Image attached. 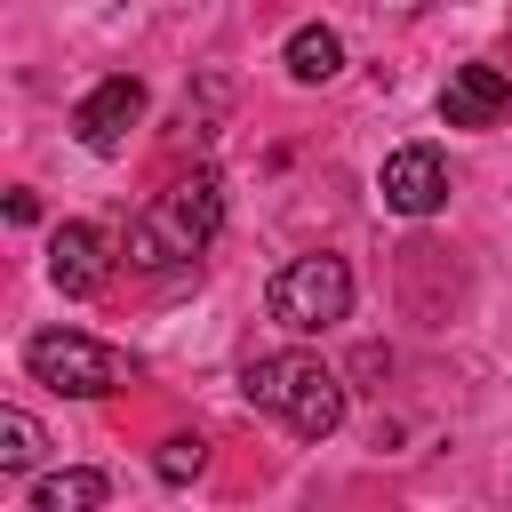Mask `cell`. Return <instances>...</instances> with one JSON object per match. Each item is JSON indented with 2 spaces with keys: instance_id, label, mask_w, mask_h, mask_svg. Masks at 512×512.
Wrapping results in <instances>:
<instances>
[{
  "instance_id": "cell-1",
  "label": "cell",
  "mask_w": 512,
  "mask_h": 512,
  "mask_svg": "<svg viewBox=\"0 0 512 512\" xmlns=\"http://www.w3.org/2000/svg\"><path fill=\"white\" fill-rule=\"evenodd\" d=\"M248 400L264 408V416H280L296 440H328L336 424H344V376L320 360V352H264V360H248Z\"/></svg>"
},
{
  "instance_id": "cell-2",
  "label": "cell",
  "mask_w": 512,
  "mask_h": 512,
  "mask_svg": "<svg viewBox=\"0 0 512 512\" xmlns=\"http://www.w3.org/2000/svg\"><path fill=\"white\" fill-rule=\"evenodd\" d=\"M216 224H224V184H216V176H184V184H168V192L128 224V264H144V272L192 264V256L216 240Z\"/></svg>"
},
{
  "instance_id": "cell-3",
  "label": "cell",
  "mask_w": 512,
  "mask_h": 512,
  "mask_svg": "<svg viewBox=\"0 0 512 512\" xmlns=\"http://www.w3.org/2000/svg\"><path fill=\"white\" fill-rule=\"evenodd\" d=\"M24 368H32V384H48V392H64V400H104V392L128 384V360H120L112 344L80 336V328H40V336L24 344Z\"/></svg>"
},
{
  "instance_id": "cell-4",
  "label": "cell",
  "mask_w": 512,
  "mask_h": 512,
  "mask_svg": "<svg viewBox=\"0 0 512 512\" xmlns=\"http://www.w3.org/2000/svg\"><path fill=\"white\" fill-rule=\"evenodd\" d=\"M272 320L280 328H296V336H320V328H336L344 312H352V272H344V256H288L280 272H272Z\"/></svg>"
},
{
  "instance_id": "cell-5",
  "label": "cell",
  "mask_w": 512,
  "mask_h": 512,
  "mask_svg": "<svg viewBox=\"0 0 512 512\" xmlns=\"http://www.w3.org/2000/svg\"><path fill=\"white\" fill-rule=\"evenodd\" d=\"M376 192H384L392 216H432V208H448V160H440L432 144H400V152L384 160Z\"/></svg>"
},
{
  "instance_id": "cell-6",
  "label": "cell",
  "mask_w": 512,
  "mask_h": 512,
  "mask_svg": "<svg viewBox=\"0 0 512 512\" xmlns=\"http://www.w3.org/2000/svg\"><path fill=\"white\" fill-rule=\"evenodd\" d=\"M512 112V72L504 64H456L440 88V120L448 128H496Z\"/></svg>"
},
{
  "instance_id": "cell-7",
  "label": "cell",
  "mask_w": 512,
  "mask_h": 512,
  "mask_svg": "<svg viewBox=\"0 0 512 512\" xmlns=\"http://www.w3.org/2000/svg\"><path fill=\"white\" fill-rule=\"evenodd\" d=\"M136 120H144V88L120 72V80H96V88L80 96V112H72V136H80L88 152H120Z\"/></svg>"
},
{
  "instance_id": "cell-8",
  "label": "cell",
  "mask_w": 512,
  "mask_h": 512,
  "mask_svg": "<svg viewBox=\"0 0 512 512\" xmlns=\"http://www.w3.org/2000/svg\"><path fill=\"white\" fill-rule=\"evenodd\" d=\"M104 272H112L104 232H96V224H56V240H48V280H56L64 296H96Z\"/></svg>"
},
{
  "instance_id": "cell-9",
  "label": "cell",
  "mask_w": 512,
  "mask_h": 512,
  "mask_svg": "<svg viewBox=\"0 0 512 512\" xmlns=\"http://www.w3.org/2000/svg\"><path fill=\"white\" fill-rule=\"evenodd\" d=\"M336 64H344V40L328 32V24H296L288 32V72L312 88V80H336Z\"/></svg>"
},
{
  "instance_id": "cell-10",
  "label": "cell",
  "mask_w": 512,
  "mask_h": 512,
  "mask_svg": "<svg viewBox=\"0 0 512 512\" xmlns=\"http://www.w3.org/2000/svg\"><path fill=\"white\" fill-rule=\"evenodd\" d=\"M104 496H112L104 472H48V480L32 488V512H96Z\"/></svg>"
},
{
  "instance_id": "cell-11",
  "label": "cell",
  "mask_w": 512,
  "mask_h": 512,
  "mask_svg": "<svg viewBox=\"0 0 512 512\" xmlns=\"http://www.w3.org/2000/svg\"><path fill=\"white\" fill-rule=\"evenodd\" d=\"M40 456H48V432L24 408H0V472H32Z\"/></svg>"
},
{
  "instance_id": "cell-12",
  "label": "cell",
  "mask_w": 512,
  "mask_h": 512,
  "mask_svg": "<svg viewBox=\"0 0 512 512\" xmlns=\"http://www.w3.org/2000/svg\"><path fill=\"white\" fill-rule=\"evenodd\" d=\"M200 464H208V440H192V432H184V440H168V448H160V480H192V472H200Z\"/></svg>"
}]
</instances>
